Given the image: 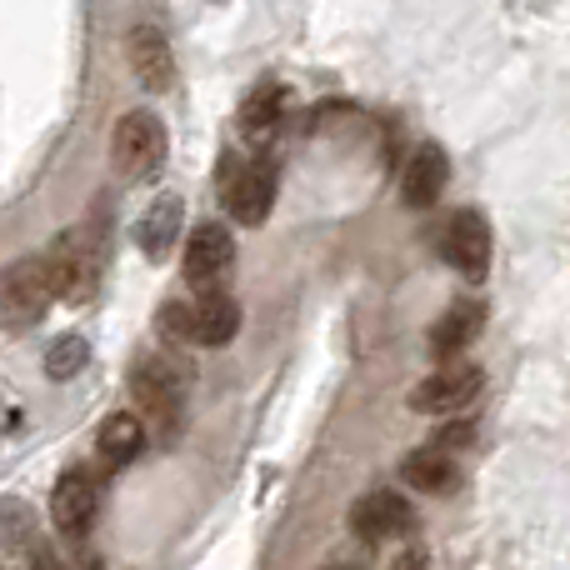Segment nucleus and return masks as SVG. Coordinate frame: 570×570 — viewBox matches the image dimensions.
Instances as JSON below:
<instances>
[{"label": "nucleus", "instance_id": "nucleus-1", "mask_svg": "<svg viewBox=\"0 0 570 570\" xmlns=\"http://www.w3.org/2000/svg\"><path fill=\"white\" fill-rule=\"evenodd\" d=\"M240 331V305L230 295H200V301H170L160 311V335L180 345H230Z\"/></svg>", "mask_w": 570, "mask_h": 570}, {"label": "nucleus", "instance_id": "nucleus-2", "mask_svg": "<svg viewBox=\"0 0 570 570\" xmlns=\"http://www.w3.org/2000/svg\"><path fill=\"white\" fill-rule=\"evenodd\" d=\"M130 395H136L140 425H160V431H176L180 415H186V381L166 355H140L130 365Z\"/></svg>", "mask_w": 570, "mask_h": 570}, {"label": "nucleus", "instance_id": "nucleus-3", "mask_svg": "<svg viewBox=\"0 0 570 570\" xmlns=\"http://www.w3.org/2000/svg\"><path fill=\"white\" fill-rule=\"evenodd\" d=\"M46 276H50V291L56 301H90L96 295V281H100V246L86 226L66 230L56 236V246L46 250Z\"/></svg>", "mask_w": 570, "mask_h": 570}, {"label": "nucleus", "instance_id": "nucleus-4", "mask_svg": "<svg viewBox=\"0 0 570 570\" xmlns=\"http://www.w3.org/2000/svg\"><path fill=\"white\" fill-rule=\"evenodd\" d=\"M166 126L150 110H130V116H120L116 136H110V160L126 180H150L166 166Z\"/></svg>", "mask_w": 570, "mask_h": 570}, {"label": "nucleus", "instance_id": "nucleus-5", "mask_svg": "<svg viewBox=\"0 0 570 570\" xmlns=\"http://www.w3.org/2000/svg\"><path fill=\"white\" fill-rule=\"evenodd\" d=\"M220 200H226L230 220L240 226H261L276 206V166L271 160H236L220 166Z\"/></svg>", "mask_w": 570, "mask_h": 570}, {"label": "nucleus", "instance_id": "nucleus-6", "mask_svg": "<svg viewBox=\"0 0 570 570\" xmlns=\"http://www.w3.org/2000/svg\"><path fill=\"white\" fill-rule=\"evenodd\" d=\"M50 305H56V291H50L46 261L40 256L16 261V266L0 271V321L6 325H36Z\"/></svg>", "mask_w": 570, "mask_h": 570}, {"label": "nucleus", "instance_id": "nucleus-7", "mask_svg": "<svg viewBox=\"0 0 570 570\" xmlns=\"http://www.w3.org/2000/svg\"><path fill=\"white\" fill-rule=\"evenodd\" d=\"M180 266H186V281L196 285V291L216 295L220 285H226L230 266H236V236H230L226 226H216V220H206V226L190 230Z\"/></svg>", "mask_w": 570, "mask_h": 570}, {"label": "nucleus", "instance_id": "nucleus-8", "mask_svg": "<svg viewBox=\"0 0 570 570\" xmlns=\"http://www.w3.org/2000/svg\"><path fill=\"white\" fill-rule=\"evenodd\" d=\"M445 261H451L461 276L481 281L485 266H491V226H485L481 210H455L445 220V240H441Z\"/></svg>", "mask_w": 570, "mask_h": 570}, {"label": "nucleus", "instance_id": "nucleus-9", "mask_svg": "<svg viewBox=\"0 0 570 570\" xmlns=\"http://www.w3.org/2000/svg\"><path fill=\"white\" fill-rule=\"evenodd\" d=\"M411 525H415V511L405 505V495H395V491H371L365 501H355V511H351V531H355V541H365V546L395 541V535H405Z\"/></svg>", "mask_w": 570, "mask_h": 570}, {"label": "nucleus", "instance_id": "nucleus-10", "mask_svg": "<svg viewBox=\"0 0 570 570\" xmlns=\"http://www.w3.org/2000/svg\"><path fill=\"white\" fill-rule=\"evenodd\" d=\"M481 381L485 375L475 365H451V371H435L431 381H421L411 391V411L421 415H455L461 405H471L481 395Z\"/></svg>", "mask_w": 570, "mask_h": 570}, {"label": "nucleus", "instance_id": "nucleus-11", "mask_svg": "<svg viewBox=\"0 0 570 570\" xmlns=\"http://www.w3.org/2000/svg\"><path fill=\"white\" fill-rule=\"evenodd\" d=\"M445 180H451V160H445V150L435 146V140H421L415 156L405 160V170H401V200L415 206V210L435 206L441 190H445Z\"/></svg>", "mask_w": 570, "mask_h": 570}, {"label": "nucleus", "instance_id": "nucleus-12", "mask_svg": "<svg viewBox=\"0 0 570 570\" xmlns=\"http://www.w3.org/2000/svg\"><path fill=\"white\" fill-rule=\"evenodd\" d=\"M100 511V495H96V481L86 471H66L56 481V495H50V521H56L60 535H86L90 521Z\"/></svg>", "mask_w": 570, "mask_h": 570}, {"label": "nucleus", "instance_id": "nucleus-13", "mask_svg": "<svg viewBox=\"0 0 570 570\" xmlns=\"http://www.w3.org/2000/svg\"><path fill=\"white\" fill-rule=\"evenodd\" d=\"M126 50H130V66H136L140 86L146 90H170V80H176V60H170V46H166V36H160L156 26L130 30Z\"/></svg>", "mask_w": 570, "mask_h": 570}, {"label": "nucleus", "instance_id": "nucleus-14", "mask_svg": "<svg viewBox=\"0 0 570 570\" xmlns=\"http://www.w3.org/2000/svg\"><path fill=\"white\" fill-rule=\"evenodd\" d=\"M481 325H485V305L481 301H455L451 311L431 325V355L435 361H451L461 345H471L475 335H481Z\"/></svg>", "mask_w": 570, "mask_h": 570}, {"label": "nucleus", "instance_id": "nucleus-15", "mask_svg": "<svg viewBox=\"0 0 570 570\" xmlns=\"http://www.w3.org/2000/svg\"><path fill=\"white\" fill-rule=\"evenodd\" d=\"M180 220H186V206H180V196H160L156 206L140 216L136 226V246L146 250L150 261H166L170 246L180 240Z\"/></svg>", "mask_w": 570, "mask_h": 570}, {"label": "nucleus", "instance_id": "nucleus-16", "mask_svg": "<svg viewBox=\"0 0 570 570\" xmlns=\"http://www.w3.org/2000/svg\"><path fill=\"white\" fill-rule=\"evenodd\" d=\"M96 445H100V455H106L110 465H130L140 455V445H146V425H140V415L116 411V415H106Z\"/></svg>", "mask_w": 570, "mask_h": 570}, {"label": "nucleus", "instance_id": "nucleus-17", "mask_svg": "<svg viewBox=\"0 0 570 570\" xmlns=\"http://www.w3.org/2000/svg\"><path fill=\"white\" fill-rule=\"evenodd\" d=\"M401 475H405V485H415V491H451V485H455V461L431 445V451H411V455H405Z\"/></svg>", "mask_w": 570, "mask_h": 570}, {"label": "nucleus", "instance_id": "nucleus-18", "mask_svg": "<svg viewBox=\"0 0 570 570\" xmlns=\"http://www.w3.org/2000/svg\"><path fill=\"white\" fill-rule=\"evenodd\" d=\"M281 110H285V90L281 86L250 90L246 106H240V130H246V136H261V130H271L281 120Z\"/></svg>", "mask_w": 570, "mask_h": 570}, {"label": "nucleus", "instance_id": "nucleus-19", "mask_svg": "<svg viewBox=\"0 0 570 570\" xmlns=\"http://www.w3.org/2000/svg\"><path fill=\"white\" fill-rule=\"evenodd\" d=\"M20 541L36 546V511L26 501H0V551H20Z\"/></svg>", "mask_w": 570, "mask_h": 570}, {"label": "nucleus", "instance_id": "nucleus-20", "mask_svg": "<svg viewBox=\"0 0 570 570\" xmlns=\"http://www.w3.org/2000/svg\"><path fill=\"white\" fill-rule=\"evenodd\" d=\"M86 361H90L86 335H60V341L46 351V375L50 381H70L76 371H86Z\"/></svg>", "mask_w": 570, "mask_h": 570}, {"label": "nucleus", "instance_id": "nucleus-21", "mask_svg": "<svg viewBox=\"0 0 570 570\" xmlns=\"http://www.w3.org/2000/svg\"><path fill=\"white\" fill-rule=\"evenodd\" d=\"M475 435V425L471 421H461V425H451V431H441V445L435 451H451V445H465Z\"/></svg>", "mask_w": 570, "mask_h": 570}, {"label": "nucleus", "instance_id": "nucleus-22", "mask_svg": "<svg viewBox=\"0 0 570 570\" xmlns=\"http://www.w3.org/2000/svg\"><path fill=\"white\" fill-rule=\"evenodd\" d=\"M391 570H425V551H405L401 561H395Z\"/></svg>", "mask_w": 570, "mask_h": 570}, {"label": "nucleus", "instance_id": "nucleus-23", "mask_svg": "<svg viewBox=\"0 0 570 570\" xmlns=\"http://www.w3.org/2000/svg\"><path fill=\"white\" fill-rule=\"evenodd\" d=\"M16 425H20V415L10 411V405H6V395H0V431H16Z\"/></svg>", "mask_w": 570, "mask_h": 570}, {"label": "nucleus", "instance_id": "nucleus-24", "mask_svg": "<svg viewBox=\"0 0 570 570\" xmlns=\"http://www.w3.org/2000/svg\"><path fill=\"white\" fill-rule=\"evenodd\" d=\"M36 570H60V561L46 551V546H36Z\"/></svg>", "mask_w": 570, "mask_h": 570}]
</instances>
